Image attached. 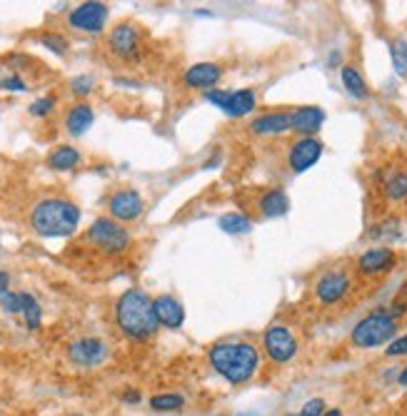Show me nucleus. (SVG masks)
Returning a JSON list of instances; mask_svg holds the SVG:
<instances>
[{"label":"nucleus","instance_id":"obj_31","mask_svg":"<svg viewBox=\"0 0 407 416\" xmlns=\"http://www.w3.org/2000/svg\"><path fill=\"white\" fill-rule=\"evenodd\" d=\"M323 414H325L323 399H310V401H305V406H302L298 414H290V416H323Z\"/></svg>","mask_w":407,"mask_h":416},{"label":"nucleus","instance_id":"obj_2","mask_svg":"<svg viewBox=\"0 0 407 416\" xmlns=\"http://www.w3.org/2000/svg\"><path fill=\"white\" fill-rule=\"evenodd\" d=\"M115 321L123 334L130 339H148L160 327L153 299L140 289H128L115 304Z\"/></svg>","mask_w":407,"mask_h":416},{"label":"nucleus","instance_id":"obj_21","mask_svg":"<svg viewBox=\"0 0 407 416\" xmlns=\"http://www.w3.org/2000/svg\"><path fill=\"white\" fill-rule=\"evenodd\" d=\"M258 207L265 217H282V214L290 209V200L282 190H268L263 197H260Z\"/></svg>","mask_w":407,"mask_h":416},{"label":"nucleus","instance_id":"obj_40","mask_svg":"<svg viewBox=\"0 0 407 416\" xmlns=\"http://www.w3.org/2000/svg\"><path fill=\"white\" fill-rule=\"evenodd\" d=\"M233 416H260V414H233Z\"/></svg>","mask_w":407,"mask_h":416},{"label":"nucleus","instance_id":"obj_18","mask_svg":"<svg viewBox=\"0 0 407 416\" xmlns=\"http://www.w3.org/2000/svg\"><path fill=\"white\" fill-rule=\"evenodd\" d=\"M255 135H280L290 130V113H265L258 120H252Z\"/></svg>","mask_w":407,"mask_h":416},{"label":"nucleus","instance_id":"obj_41","mask_svg":"<svg viewBox=\"0 0 407 416\" xmlns=\"http://www.w3.org/2000/svg\"><path fill=\"white\" fill-rule=\"evenodd\" d=\"M70 416H83V414H70Z\"/></svg>","mask_w":407,"mask_h":416},{"label":"nucleus","instance_id":"obj_36","mask_svg":"<svg viewBox=\"0 0 407 416\" xmlns=\"http://www.w3.org/2000/svg\"><path fill=\"white\" fill-rule=\"evenodd\" d=\"M8 287H10V274L0 272V294H3V291H8Z\"/></svg>","mask_w":407,"mask_h":416},{"label":"nucleus","instance_id":"obj_6","mask_svg":"<svg viewBox=\"0 0 407 416\" xmlns=\"http://www.w3.org/2000/svg\"><path fill=\"white\" fill-rule=\"evenodd\" d=\"M263 349L268 354L270 362L275 364H285L298 354V339L293 337L288 327L275 324V327H268L263 334Z\"/></svg>","mask_w":407,"mask_h":416},{"label":"nucleus","instance_id":"obj_12","mask_svg":"<svg viewBox=\"0 0 407 416\" xmlns=\"http://www.w3.org/2000/svg\"><path fill=\"white\" fill-rule=\"evenodd\" d=\"M143 197L138 195L135 190H118L113 197L108 200V212L113 220L120 222H132L138 220L143 214Z\"/></svg>","mask_w":407,"mask_h":416},{"label":"nucleus","instance_id":"obj_9","mask_svg":"<svg viewBox=\"0 0 407 416\" xmlns=\"http://www.w3.org/2000/svg\"><path fill=\"white\" fill-rule=\"evenodd\" d=\"M140 42H143V35H140V28L132 23H118L113 30H110L108 45L118 58L130 60L138 55Z\"/></svg>","mask_w":407,"mask_h":416},{"label":"nucleus","instance_id":"obj_5","mask_svg":"<svg viewBox=\"0 0 407 416\" xmlns=\"http://www.w3.org/2000/svg\"><path fill=\"white\" fill-rule=\"evenodd\" d=\"M88 239L95 244L98 250L108 255H120L130 247V234L125 227H120L113 217H98L88 230Z\"/></svg>","mask_w":407,"mask_h":416},{"label":"nucleus","instance_id":"obj_30","mask_svg":"<svg viewBox=\"0 0 407 416\" xmlns=\"http://www.w3.org/2000/svg\"><path fill=\"white\" fill-rule=\"evenodd\" d=\"M53 107H55V97H40V100H36L30 105V115L33 118H45L48 113H53Z\"/></svg>","mask_w":407,"mask_h":416},{"label":"nucleus","instance_id":"obj_4","mask_svg":"<svg viewBox=\"0 0 407 416\" xmlns=\"http://www.w3.org/2000/svg\"><path fill=\"white\" fill-rule=\"evenodd\" d=\"M397 332V319L390 314L387 310H378L372 314L362 317V319L355 324L353 334H350V342L358 349H378L383 344H390L395 339Z\"/></svg>","mask_w":407,"mask_h":416},{"label":"nucleus","instance_id":"obj_22","mask_svg":"<svg viewBox=\"0 0 407 416\" xmlns=\"http://www.w3.org/2000/svg\"><path fill=\"white\" fill-rule=\"evenodd\" d=\"M78 162H80V152L75 147H70V145H60V147H55L48 155L50 170H60V173L78 167Z\"/></svg>","mask_w":407,"mask_h":416},{"label":"nucleus","instance_id":"obj_32","mask_svg":"<svg viewBox=\"0 0 407 416\" xmlns=\"http://www.w3.org/2000/svg\"><path fill=\"white\" fill-rule=\"evenodd\" d=\"M93 85H95V83H93V78H90V75H78V78L70 80V90L75 93V95H80V97L88 95L90 90H93Z\"/></svg>","mask_w":407,"mask_h":416},{"label":"nucleus","instance_id":"obj_19","mask_svg":"<svg viewBox=\"0 0 407 416\" xmlns=\"http://www.w3.org/2000/svg\"><path fill=\"white\" fill-rule=\"evenodd\" d=\"M93 118H95V115H93V107H90L88 102L72 105L70 113H68V118H66L68 132H70L72 137H80L90 125H93Z\"/></svg>","mask_w":407,"mask_h":416},{"label":"nucleus","instance_id":"obj_25","mask_svg":"<svg viewBox=\"0 0 407 416\" xmlns=\"http://www.w3.org/2000/svg\"><path fill=\"white\" fill-rule=\"evenodd\" d=\"M220 227H222V232H228V234H245V232H250L252 222L247 220L245 214L228 212L220 217Z\"/></svg>","mask_w":407,"mask_h":416},{"label":"nucleus","instance_id":"obj_7","mask_svg":"<svg viewBox=\"0 0 407 416\" xmlns=\"http://www.w3.org/2000/svg\"><path fill=\"white\" fill-rule=\"evenodd\" d=\"M108 6L105 3H80L78 8H72L68 15V25L80 33H102L105 23H108Z\"/></svg>","mask_w":407,"mask_h":416},{"label":"nucleus","instance_id":"obj_39","mask_svg":"<svg viewBox=\"0 0 407 416\" xmlns=\"http://www.w3.org/2000/svg\"><path fill=\"white\" fill-rule=\"evenodd\" d=\"M337 60H340V53H332V55H330V65H335Z\"/></svg>","mask_w":407,"mask_h":416},{"label":"nucleus","instance_id":"obj_15","mask_svg":"<svg viewBox=\"0 0 407 416\" xmlns=\"http://www.w3.org/2000/svg\"><path fill=\"white\" fill-rule=\"evenodd\" d=\"M323 122H325L323 107L307 105V107H298L295 113H290V130L302 137H312L323 127Z\"/></svg>","mask_w":407,"mask_h":416},{"label":"nucleus","instance_id":"obj_23","mask_svg":"<svg viewBox=\"0 0 407 416\" xmlns=\"http://www.w3.org/2000/svg\"><path fill=\"white\" fill-rule=\"evenodd\" d=\"M340 75H342V85H345V90H348L353 97H358V100H365V97L370 95L365 78L360 75V70L355 65H345Z\"/></svg>","mask_w":407,"mask_h":416},{"label":"nucleus","instance_id":"obj_8","mask_svg":"<svg viewBox=\"0 0 407 416\" xmlns=\"http://www.w3.org/2000/svg\"><path fill=\"white\" fill-rule=\"evenodd\" d=\"M205 100L220 107L222 113L230 118H243V115L252 113L255 107V93L252 90H238V93H225V90H208Z\"/></svg>","mask_w":407,"mask_h":416},{"label":"nucleus","instance_id":"obj_1","mask_svg":"<svg viewBox=\"0 0 407 416\" xmlns=\"http://www.w3.org/2000/svg\"><path fill=\"white\" fill-rule=\"evenodd\" d=\"M208 362L228 384L238 387L258 374L260 351L250 342H220V344L210 346Z\"/></svg>","mask_w":407,"mask_h":416},{"label":"nucleus","instance_id":"obj_3","mask_svg":"<svg viewBox=\"0 0 407 416\" xmlns=\"http://www.w3.org/2000/svg\"><path fill=\"white\" fill-rule=\"evenodd\" d=\"M80 209L63 197H48L33 207L30 227L40 237H68L78 230Z\"/></svg>","mask_w":407,"mask_h":416},{"label":"nucleus","instance_id":"obj_35","mask_svg":"<svg viewBox=\"0 0 407 416\" xmlns=\"http://www.w3.org/2000/svg\"><path fill=\"white\" fill-rule=\"evenodd\" d=\"M123 401H125V404H138L140 394L138 392H125V394H123Z\"/></svg>","mask_w":407,"mask_h":416},{"label":"nucleus","instance_id":"obj_13","mask_svg":"<svg viewBox=\"0 0 407 416\" xmlns=\"http://www.w3.org/2000/svg\"><path fill=\"white\" fill-rule=\"evenodd\" d=\"M395 252L387 250V247H372L365 255L358 259V272L365 274V277H378V274H385L395 267Z\"/></svg>","mask_w":407,"mask_h":416},{"label":"nucleus","instance_id":"obj_20","mask_svg":"<svg viewBox=\"0 0 407 416\" xmlns=\"http://www.w3.org/2000/svg\"><path fill=\"white\" fill-rule=\"evenodd\" d=\"M383 192L387 200H392V202L405 200L407 197V170H400V167L387 170V173L383 175Z\"/></svg>","mask_w":407,"mask_h":416},{"label":"nucleus","instance_id":"obj_33","mask_svg":"<svg viewBox=\"0 0 407 416\" xmlns=\"http://www.w3.org/2000/svg\"><path fill=\"white\" fill-rule=\"evenodd\" d=\"M385 354L387 357H407V334L392 339L387 344V349H385Z\"/></svg>","mask_w":407,"mask_h":416},{"label":"nucleus","instance_id":"obj_28","mask_svg":"<svg viewBox=\"0 0 407 416\" xmlns=\"http://www.w3.org/2000/svg\"><path fill=\"white\" fill-rule=\"evenodd\" d=\"M40 42L48 50H53V53H58V55L68 53V40L63 35H58V33H45V35H40Z\"/></svg>","mask_w":407,"mask_h":416},{"label":"nucleus","instance_id":"obj_26","mask_svg":"<svg viewBox=\"0 0 407 416\" xmlns=\"http://www.w3.org/2000/svg\"><path fill=\"white\" fill-rule=\"evenodd\" d=\"M185 406V397L180 394H155L150 399V409L155 411H178Z\"/></svg>","mask_w":407,"mask_h":416},{"label":"nucleus","instance_id":"obj_37","mask_svg":"<svg viewBox=\"0 0 407 416\" xmlns=\"http://www.w3.org/2000/svg\"><path fill=\"white\" fill-rule=\"evenodd\" d=\"M397 384H400V387H405V389H407V367L402 369V371H397Z\"/></svg>","mask_w":407,"mask_h":416},{"label":"nucleus","instance_id":"obj_24","mask_svg":"<svg viewBox=\"0 0 407 416\" xmlns=\"http://www.w3.org/2000/svg\"><path fill=\"white\" fill-rule=\"evenodd\" d=\"M20 304H23L25 327H28V329L40 327L43 312H40V304H38V299L33 297V294H28V291H20Z\"/></svg>","mask_w":407,"mask_h":416},{"label":"nucleus","instance_id":"obj_27","mask_svg":"<svg viewBox=\"0 0 407 416\" xmlns=\"http://www.w3.org/2000/svg\"><path fill=\"white\" fill-rule=\"evenodd\" d=\"M390 55H392V67L397 75L407 78V40H395L390 45Z\"/></svg>","mask_w":407,"mask_h":416},{"label":"nucleus","instance_id":"obj_29","mask_svg":"<svg viewBox=\"0 0 407 416\" xmlns=\"http://www.w3.org/2000/svg\"><path fill=\"white\" fill-rule=\"evenodd\" d=\"M0 307L6 312H10V314H18V312H23V304H20V294H15V291H3L0 294Z\"/></svg>","mask_w":407,"mask_h":416},{"label":"nucleus","instance_id":"obj_38","mask_svg":"<svg viewBox=\"0 0 407 416\" xmlns=\"http://www.w3.org/2000/svg\"><path fill=\"white\" fill-rule=\"evenodd\" d=\"M323 416H345V414H342L340 409H325V414H323Z\"/></svg>","mask_w":407,"mask_h":416},{"label":"nucleus","instance_id":"obj_16","mask_svg":"<svg viewBox=\"0 0 407 416\" xmlns=\"http://www.w3.org/2000/svg\"><path fill=\"white\" fill-rule=\"evenodd\" d=\"M153 307H155V317L160 327L168 329H180L183 321H185V310L180 307V302L170 294H160V297L153 299Z\"/></svg>","mask_w":407,"mask_h":416},{"label":"nucleus","instance_id":"obj_17","mask_svg":"<svg viewBox=\"0 0 407 416\" xmlns=\"http://www.w3.org/2000/svg\"><path fill=\"white\" fill-rule=\"evenodd\" d=\"M220 67L215 63H198V65H192L185 70L183 80H185L187 88H213V85L220 80Z\"/></svg>","mask_w":407,"mask_h":416},{"label":"nucleus","instance_id":"obj_34","mask_svg":"<svg viewBox=\"0 0 407 416\" xmlns=\"http://www.w3.org/2000/svg\"><path fill=\"white\" fill-rule=\"evenodd\" d=\"M0 88H6V90H15V93H23V90H25V83L18 78V75H13V78L3 80V85H0Z\"/></svg>","mask_w":407,"mask_h":416},{"label":"nucleus","instance_id":"obj_42","mask_svg":"<svg viewBox=\"0 0 407 416\" xmlns=\"http://www.w3.org/2000/svg\"><path fill=\"white\" fill-rule=\"evenodd\" d=\"M392 416H400V414H392Z\"/></svg>","mask_w":407,"mask_h":416},{"label":"nucleus","instance_id":"obj_10","mask_svg":"<svg viewBox=\"0 0 407 416\" xmlns=\"http://www.w3.org/2000/svg\"><path fill=\"white\" fill-rule=\"evenodd\" d=\"M68 357L72 364L78 367H98L108 359V344L102 339L95 337H83L78 342H72L70 349H68Z\"/></svg>","mask_w":407,"mask_h":416},{"label":"nucleus","instance_id":"obj_11","mask_svg":"<svg viewBox=\"0 0 407 416\" xmlns=\"http://www.w3.org/2000/svg\"><path fill=\"white\" fill-rule=\"evenodd\" d=\"M320 155H323V143L320 140H315V137H300L298 143L290 145L288 152L290 170L293 173H305V170H310L320 160Z\"/></svg>","mask_w":407,"mask_h":416},{"label":"nucleus","instance_id":"obj_14","mask_svg":"<svg viewBox=\"0 0 407 416\" xmlns=\"http://www.w3.org/2000/svg\"><path fill=\"white\" fill-rule=\"evenodd\" d=\"M350 291V277L345 272H328L315 285V294L323 304H337Z\"/></svg>","mask_w":407,"mask_h":416}]
</instances>
